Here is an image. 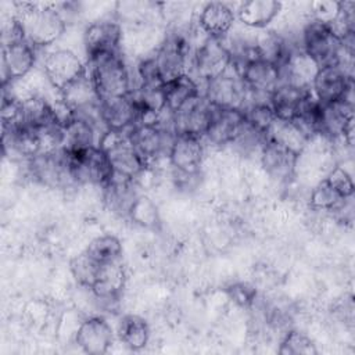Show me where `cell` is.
I'll return each instance as SVG.
<instances>
[{"label":"cell","mask_w":355,"mask_h":355,"mask_svg":"<svg viewBox=\"0 0 355 355\" xmlns=\"http://www.w3.org/2000/svg\"><path fill=\"white\" fill-rule=\"evenodd\" d=\"M139 196L135 179L115 172L103 186L104 204L118 216H129V212Z\"/></svg>","instance_id":"obj_25"},{"label":"cell","mask_w":355,"mask_h":355,"mask_svg":"<svg viewBox=\"0 0 355 355\" xmlns=\"http://www.w3.org/2000/svg\"><path fill=\"white\" fill-rule=\"evenodd\" d=\"M244 128V116L237 108L212 107L205 137L215 146L232 144Z\"/></svg>","instance_id":"obj_23"},{"label":"cell","mask_w":355,"mask_h":355,"mask_svg":"<svg viewBox=\"0 0 355 355\" xmlns=\"http://www.w3.org/2000/svg\"><path fill=\"white\" fill-rule=\"evenodd\" d=\"M26 165L31 176L47 187L61 189L69 183H75L68 168L64 148L50 153H39L26 159Z\"/></svg>","instance_id":"obj_8"},{"label":"cell","mask_w":355,"mask_h":355,"mask_svg":"<svg viewBox=\"0 0 355 355\" xmlns=\"http://www.w3.org/2000/svg\"><path fill=\"white\" fill-rule=\"evenodd\" d=\"M326 180L343 198H351L354 196L352 178L343 166H336L331 169Z\"/></svg>","instance_id":"obj_40"},{"label":"cell","mask_w":355,"mask_h":355,"mask_svg":"<svg viewBox=\"0 0 355 355\" xmlns=\"http://www.w3.org/2000/svg\"><path fill=\"white\" fill-rule=\"evenodd\" d=\"M128 136L137 154L148 165L162 154L169 153L175 133L161 122H143L132 126Z\"/></svg>","instance_id":"obj_6"},{"label":"cell","mask_w":355,"mask_h":355,"mask_svg":"<svg viewBox=\"0 0 355 355\" xmlns=\"http://www.w3.org/2000/svg\"><path fill=\"white\" fill-rule=\"evenodd\" d=\"M14 6V17L22 28L24 39L35 49L50 46L64 35L67 21L54 6L25 1Z\"/></svg>","instance_id":"obj_1"},{"label":"cell","mask_w":355,"mask_h":355,"mask_svg":"<svg viewBox=\"0 0 355 355\" xmlns=\"http://www.w3.org/2000/svg\"><path fill=\"white\" fill-rule=\"evenodd\" d=\"M98 268L100 263L93 261L85 251L73 257L69 263V269L73 279L86 288H90L93 286Z\"/></svg>","instance_id":"obj_37"},{"label":"cell","mask_w":355,"mask_h":355,"mask_svg":"<svg viewBox=\"0 0 355 355\" xmlns=\"http://www.w3.org/2000/svg\"><path fill=\"white\" fill-rule=\"evenodd\" d=\"M60 97L68 114L92 115L90 111L97 112L100 103L98 93L87 72L60 90Z\"/></svg>","instance_id":"obj_20"},{"label":"cell","mask_w":355,"mask_h":355,"mask_svg":"<svg viewBox=\"0 0 355 355\" xmlns=\"http://www.w3.org/2000/svg\"><path fill=\"white\" fill-rule=\"evenodd\" d=\"M311 8L315 14L313 19L330 24L338 11V1H313Z\"/></svg>","instance_id":"obj_42"},{"label":"cell","mask_w":355,"mask_h":355,"mask_svg":"<svg viewBox=\"0 0 355 355\" xmlns=\"http://www.w3.org/2000/svg\"><path fill=\"white\" fill-rule=\"evenodd\" d=\"M189 42L180 33L169 35L154 55V61L162 83H168L187 73Z\"/></svg>","instance_id":"obj_9"},{"label":"cell","mask_w":355,"mask_h":355,"mask_svg":"<svg viewBox=\"0 0 355 355\" xmlns=\"http://www.w3.org/2000/svg\"><path fill=\"white\" fill-rule=\"evenodd\" d=\"M212 105L204 96H197L182 105L171 115L172 130L175 135H187L194 137H204L211 119Z\"/></svg>","instance_id":"obj_12"},{"label":"cell","mask_w":355,"mask_h":355,"mask_svg":"<svg viewBox=\"0 0 355 355\" xmlns=\"http://www.w3.org/2000/svg\"><path fill=\"white\" fill-rule=\"evenodd\" d=\"M241 112L244 116V123L265 136L276 121V116L269 105V100H254L250 97L247 104L241 108Z\"/></svg>","instance_id":"obj_33"},{"label":"cell","mask_w":355,"mask_h":355,"mask_svg":"<svg viewBox=\"0 0 355 355\" xmlns=\"http://www.w3.org/2000/svg\"><path fill=\"white\" fill-rule=\"evenodd\" d=\"M126 283V273L121 261L103 263L98 268L94 283L90 287L96 298L112 301L118 298Z\"/></svg>","instance_id":"obj_29"},{"label":"cell","mask_w":355,"mask_h":355,"mask_svg":"<svg viewBox=\"0 0 355 355\" xmlns=\"http://www.w3.org/2000/svg\"><path fill=\"white\" fill-rule=\"evenodd\" d=\"M58 121H62V118L44 98L31 96L26 98H21L18 118L15 123L4 125H19L29 130H37Z\"/></svg>","instance_id":"obj_27"},{"label":"cell","mask_w":355,"mask_h":355,"mask_svg":"<svg viewBox=\"0 0 355 355\" xmlns=\"http://www.w3.org/2000/svg\"><path fill=\"white\" fill-rule=\"evenodd\" d=\"M261 164L265 172L277 182H288L295 175L300 154L266 139L261 150Z\"/></svg>","instance_id":"obj_21"},{"label":"cell","mask_w":355,"mask_h":355,"mask_svg":"<svg viewBox=\"0 0 355 355\" xmlns=\"http://www.w3.org/2000/svg\"><path fill=\"white\" fill-rule=\"evenodd\" d=\"M280 355H316L318 349L313 341L298 330H290L284 334L280 347Z\"/></svg>","instance_id":"obj_36"},{"label":"cell","mask_w":355,"mask_h":355,"mask_svg":"<svg viewBox=\"0 0 355 355\" xmlns=\"http://www.w3.org/2000/svg\"><path fill=\"white\" fill-rule=\"evenodd\" d=\"M78 347L90 355H101L108 351L114 341V331L110 323L100 316L85 319L75 336Z\"/></svg>","instance_id":"obj_22"},{"label":"cell","mask_w":355,"mask_h":355,"mask_svg":"<svg viewBox=\"0 0 355 355\" xmlns=\"http://www.w3.org/2000/svg\"><path fill=\"white\" fill-rule=\"evenodd\" d=\"M311 90L313 97L322 104H329L338 100L354 104L352 73H349L340 65H327L318 68L311 85Z\"/></svg>","instance_id":"obj_7"},{"label":"cell","mask_w":355,"mask_h":355,"mask_svg":"<svg viewBox=\"0 0 355 355\" xmlns=\"http://www.w3.org/2000/svg\"><path fill=\"white\" fill-rule=\"evenodd\" d=\"M122 28L116 21L100 19L90 24L83 35V43L89 61L104 54L118 51Z\"/></svg>","instance_id":"obj_19"},{"label":"cell","mask_w":355,"mask_h":355,"mask_svg":"<svg viewBox=\"0 0 355 355\" xmlns=\"http://www.w3.org/2000/svg\"><path fill=\"white\" fill-rule=\"evenodd\" d=\"M343 200V198L329 183L326 179L319 182L312 193H311V207L315 209L322 211H331L334 209Z\"/></svg>","instance_id":"obj_39"},{"label":"cell","mask_w":355,"mask_h":355,"mask_svg":"<svg viewBox=\"0 0 355 355\" xmlns=\"http://www.w3.org/2000/svg\"><path fill=\"white\" fill-rule=\"evenodd\" d=\"M204 97L212 107L241 110L251 94L240 76H233L227 71L223 75L205 82Z\"/></svg>","instance_id":"obj_11"},{"label":"cell","mask_w":355,"mask_h":355,"mask_svg":"<svg viewBox=\"0 0 355 355\" xmlns=\"http://www.w3.org/2000/svg\"><path fill=\"white\" fill-rule=\"evenodd\" d=\"M234 11L222 1L207 3L198 17V25L208 37L223 39L234 25Z\"/></svg>","instance_id":"obj_28"},{"label":"cell","mask_w":355,"mask_h":355,"mask_svg":"<svg viewBox=\"0 0 355 355\" xmlns=\"http://www.w3.org/2000/svg\"><path fill=\"white\" fill-rule=\"evenodd\" d=\"M282 11V3L276 0H248L239 6V21L251 29L266 28Z\"/></svg>","instance_id":"obj_30"},{"label":"cell","mask_w":355,"mask_h":355,"mask_svg":"<svg viewBox=\"0 0 355 355\" xmlns=\"http://www.w3.org/2000/svg\"><path fill=\"white\" fill-rule=\"evenodd\" d=\"M97 146L104 151L115 173L136 179L147 166L135 150V147L132 146L128 136V130H105L98 137Z\"/></svg>","instance_id":"obj_4"},{"label":"cell","mask_w":355,"mask_h":355,"mask_svg":"<svg viewBox=\"0 0 355 355\" xmlns=\"http://www.w3.org/2000/svg\"><path fill=\"white\" fill-rule=\"evenodd\" d=\"M313 97L311 87L280 83L269 96V105L276 119L293 122L298 118L305 104Z\"/></svg>","instance_id":"obj_18"},{"label":"cell","mask_w":355,"mask_h":355,"mask_svg":"<svg viewBox=\"0 0 355 355\" xmlns=\"http://www.w3.org/2000/svg\"><path fill=\"white\" fill-rule=\"evenodd\" d=\"M62 148L67 151L85 150L98 144V140L96 137L94 121L90 115L67 114V116L62 118Z\"/></svg>","instance_id":"obj_26"},{"label":"cell","mask_w":355,"mask_h":355,"mask_svg":"<svg viewBox=\"0 0 355 355\" xmlns=\"http://www.w3.org/2000/svg\"><path fill=\"white\" fill-rule=\"evenodd\" d=\"M266 139H270L293 151L297 154H301L304 150L306 141L309 140L302 130L294 123V122H287V121H280L276 119L269 129Z\"/></svg>","instance_id":"obj_34"},{"label":"cell","mask_w":355,"mask_h":355,"mask_svg":"<svg viewBox=\"0 0 355 355\" xmlns=\"http://www.w3.org/2000/svg\"><path fill=\"white\" fill-rule=\"evenodd\" d=\"M318 135L331 140H354V104L344 100L322 104Z\"/></svg>","instance_id":"obj_14"},{"label":"cell","mask_w":355,"mask_h":355,"mask_svg":"<svg viewBox=\"0 0 355 355\" xmlns=\"http://www.w3.org/2000/svg\"><path fill=\"white\" fill-rule=\"evenodd\" d=\"M129 218L144 227H155L159 222L158 219V211L155 204L146 196H139L137 200L135 201Z\"/></svg>","instance_id":"obj_38"},{"label":"cell","mask_w":355,"mask_h":355,"mask_svg":"<svg viewBox=\"0 0 355 355\" xmlns=\"http://www.w3.org/2000/svg\"><path fill=\"white\" fill-rule=\"evenodd\" d=\"M43 71L47 80L58 92L87 72L82 60L67 49L49 53L43 60Z\"/></svg>","instance_id":"obj_13"},{"label":"cell","mask_w":355,"mask_h":355,"mask_svg":"<svg viewBox=\"0 0 355 355\" xmlns=\"http://www.w3.org/2000/svg\"><path fill=\"white\" fill-rule=\"evenodd\" d=\"M229 297L240 306H250L254 304L257 290L248 283H236L227 288Z\"/></svg>","instance_id":"obj_41"},{"label":"cell","mask_w":355,"mask_h":355,"mask_svg":"<svg viewBox=\"0 0 355 355\" xmlns=\"http://www.w3.org/2000/svg\"><path fill=\"white\" fill-rule=\"evenodd\" d=\"M168 158L173 168L184 175H194L200 171L204 158V146L200 137L175 135Z\"/></svg>","instance_id":"obj_24"},{"label":"cell","mask_w":355,"mask_h":355,"mask_svg":"<svg viewBox=\"0 0 355 355\" xmlns=\"http://www.w3.org/2000/svg\"><path fill=\"white\" fill-rule=\"evenodd\" d=\"M230 65V51L223 39L207 37L193 55V69L204 82L223 75L229 71Z\"/></svg>","instance_id":"obj_10"},{"label":"cell","mask_w":355,"mask_h":355,"mask_svg":"<svg viewBox=\"0 0 355 355\" xmlns=\"http://www.w3.org/2000/svg\"><path fill=\"white\" fill-rule=\"evenodd\" d=\"M35 47L24 37L1 43V75L3 83L24 78L35 65Z\"/></svg>","instance_id":"obj_17"},{"label":"cell","mask_w":355,"mask_h":355,"mask_svg":"<svg viewBox=\"0 0 355 355\" xmlns=\"http://www.w3.org/2000/svg\"><path fill=\"white\" fill-rule=\"evenodd\" d=\"M64 151L75 183H93L103 187L114 173L108 158L98 146L78 151Z\"/></svg>","instance_id":"obj_5"},{"label":"cell","mask_w":355,"mask_h":355,"mask_svg":"<svg viewBox=\"0 0 355 355\" xmlns=\"http://www.w3.org/2000/svg\"><path fill=\"white\" fill-rule=\"evenodd\" d=\"M97 116L105 130L112 132H126L139 123V110L130 93L121 97L101 98Z\"/></svg>","instance_id":"obj_15"},{"label":"cell","mask_w":355,"mask_h":355,"mask_svg":"<svg viewBox=\"0 0 355 355\" xmlns=\"http://www.w3.org/2000/svg\"><path fill=\"white\" fill-rule=\"evenodd\" d=\"M251 97H268L280 85V68L266 60L254 58L237 72Z\"/></svg>","instance_id":"obj_16"},{"label":"cell","mask_w":355,"mask_h":355,"mask_svg":"<svg viewBox=\"0 0 355 355\" xmlns=\"http://www.w3.org/2000/svg\"><path fill=\"white\" fill-rule=\"evenodd\" d=\"M302 51L318 65H337L344 53L341 39L329 24L312 19L302 32Z\"/></svg>","instance_id":"obj_3"},{"label":"cell","mask_w":355,"mask_h":355,"mask_svg":"<svg viewBox=\"0 0 355 355\" xmlns=\"http://www.w3.org/2000/svg\"><path fill=\"white\" fill-rule=\"evenodd\" d=\"M89 62V75L94 83L100 100L128 96L133 90L129 69L119 51L100 55Z\"/></svg>","instance_id":"obj_2"},{"label":"cell","mask_w":355,"mask_h":355,"mask_svg":"<svg viewBox=\"0 0 355 355\" xmlns=\"http://www.w3.org/2000/svg\"><path fill=\"white\" fill-rule=\"evenodd\" d=\"M85 252L100 265L116 262L121 261L122 257V244L118 237L103 234L93 239L85 248Z\"/></svg>","instance_id":"obj_35"},{"label":"cell","mask_w":355,"mask_h":355,"mask_svg":"<svg viewBox=\"0 0 355 355\" xmlns=\"http://www.w3.org/2000/svg\"><path fill=\"white\" fill-rule=\"evenodd\" d=\"M116 334L125 347L132 351H140L148 343L150 329L141 316L126 315L121 319Z\"/></svg>","instance_id":"obj_32"},{"label":"cell","mask_w":355,"mask_h":355,"mask_svg":"<svg viewBox=\"0 0 355 355\" xmlns=\"http://www.w3.org/2000/svg\"><path fill=\"white\" fill-rule=\"evenodd\" d=\"M197 96H200V89L194 78H191L189 73L182 75L164 85L165 111L172 115L189 100Z\"/></svg>","instance_id":"obj_31"}]
</instances>
